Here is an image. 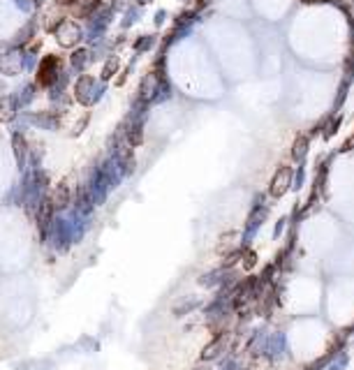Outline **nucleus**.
<instances>
[{
  "instance_id": "obj_6",
  "label": "nucleus",
  "mask_w": 354,
  "mask_h": 370,
  "mask_svg": "<svg viewBox=\"0 0 354 370\" xmlns=\"http://www.w3.org/2000/svg\"><path fill=\"white\" fill-rule=\"evenodd\" d=\"M222 347H224V335H218V338L213 340L211 345H206L204 347V352H202V359L204 361H211V359H215V356L222 352Z\"/></svg>"
},
{
  "instance_id": "obj_11",
  "label": "nucleus",
  "mask_w": 354,
  "mask_h": 370,
  "mask_svg": "<svg viewBox=\"0 0 354 370\" xmlns=\"http://www.w3.org/2000/svg\"><path fill=\"white\" fill-rule=\"evenodd\" d=\"M243 257H245L243 266H245V268H252V266H255V261H257V255L252 250H248V248H243Z\"/></svg>"
},
{
  "instance_id": "obj_9",
  "label": "nucleus",
  "mask_w": 354,
  "mask_h": 370,
  "mask_svg": "<svg viewBox=\"0 0 354 370\" xmlns=\"http://www.w3.org/2000/svg\"><path fill=\"white\" fill-rule=\"evenodd\" d=\"M287 224H289V215H282V218L276 222V229H273V239H280Z\"/></svg>"
},
{
  "instance_id": "obj_3",
  "label": "nucleus",
  "mask_w": 354,
  "mask_h": 370,
  "mask_svg": "<svg viewBox=\"0 0 354 370\" xmlns=\"http://www.w3.org/2000/svg\"><path fill=\"white\" fill-rule=\"evenodd\" d=\"M292 178H294V172L292 167H280L273 178H271V185H269V194L273 199H280L282 194H287V190L292 188Z\"/></svg>"
},
{
  "instance_id": "obj_1",
  "label": "nucleus",
  "mask_w": 354,
  "mask_h": 370,
  "mask_svg": "<svg viewBox=\"0 0 354 370\" xmlns=\"http://www.w3.org/2000/svg\"><path fill=\"white\" fill-rule=\"evenodd\" d=\"M266 213H269V206L264 204V197H257V204H252V211L248 215V222H245V229H243V241H241V248H248L252 243V239L257 236L260 227L264 224L266 220Z\"/></svg>"
},
{
  "instance_id": "obj_10",
  "label": "nucleus",
  "mask_w": 354,
  "mask_h": 370,
  "mask_svg": "<svg viewBox=\"0 0 354 370\" xmlns=\"http://www.w3.org/2000/svg\"><path fill=\"white\" fill-rule=\"evenodd\" d=\"M301 188H303V167H299L294 178H292V190H301Z\"/></svg>"
},
{
  "instance_id": "obj_13",
  "label": "nucleus",
  "mask_w": 354,
  "mask_h": 370,
  "mask_svg": "<svg viewBox=\"0 0 354 370\" xmlns=\"http://www.w3.org/2000/svg\"><path fill=\"white\" fill-rule=\"evenodd\" d=\"M58 3H72V0H58Z\"/></svg>"
},
{
  "instance_id": "obj_12",
  "label": "nucleus",
  "mask_w": 354,
  "mask_h": 370,
  "mask_svg": "<svg viewBox=\"0 0 354 370\" xmlns=\"http://www.w3.org/2000/svg\"><path fill=\"white\" fill-rule=\"evenodd\" d=\"M303 3H324V0H303Z\"/></svg>"
},
{
  "instance_id": "obj_8",
  "label": "nucleus",
  "mask_w": 354,
  "mask_h": 370,
  "mask_svg": "<svg viewBox=\"0 0 354 370\" xmlns=\"http://www.w3.org/2000/svg\"><path fill=\"white\" fill-rule=\"evenodd\" d=\"M347 363H349V354L347 352H338V359L333 361V363H329V370H343V368H347Z\"/></svg>"
},
{
  "instance_id": "obj_2",
  "label": "nucleus",
  "mask_w": 354,
  "mask_h": 370,
  "mask_svg": "<svg viewBox=\"0 0 354 370\" xmlns=\"http://www.w3.org/2000/svg\"><path fill=\"white\" fill-rule=\"evenodd\" d=\"M49 236H51L53 241V248L56 250H68L70 243H74V234H72V224L68 222V220L62 218H56L51 224V231H49Z\"/></svg>"
},
{
  "instance_id": "obj_5",
  "label": "nucleus",
  "mask_w": 354,
  "mask_h": 370,
  "mask_svg": "<svg viewBox=\"0 0 354 370\" xmlns=\"http://www.w3.org/2000/svg\"><path fill=\"white\" fill-rule=\"evenodd\" d=\"M56 70H58V60H56V58H47V60L40 65V74H37L40 84H49Z\"/></svg>"
},
{
  "instance_id": "obj_7",
  "label": "nucleus",
  "mask_w": 354,
  "mask_h": 370,
  "mask_svg": "<svg viewBox=\"0 0 354 370\" xmlns=\"http://www.w3.org/2000/svg\"><path fill=\"white\" fill-rule=\"evenodd\" d=\"M53 209L56 211H65L72 204V199H70V190L65 188V185H60V188L56 190V197H53Z\"/></svg>"
},
{
  "instance_id": "obj_4",
  "label": "nucleus",
  "mask_w": 354,
  "mask_h": 370,
  "mask_svg": "<svg viewBox=\"0 0 354 370\" xmlns=\"http://www.w3.org/2000/svg\"><path fill=\"white\" fill-rule=\"evenodd\" d=\"M308 148H310V137L308 134L297 137L294 146H292V160L299 162V164H303V160H306V155H308Z\"/></svg>"
}]
</instances>
